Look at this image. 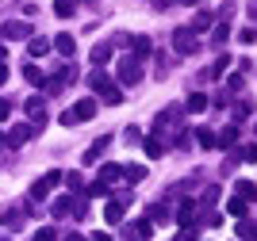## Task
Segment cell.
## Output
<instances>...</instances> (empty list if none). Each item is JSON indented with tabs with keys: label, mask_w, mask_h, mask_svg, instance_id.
I'll list each match as a JSON object with an SVG mask.
<instances>
[{
	"label": "cell",
	"mask_w": 257,
	"mask_h": 241,
	"mask_svg": "<svg viewBox=\"0 0 257 241\" xmlns=\"http://www.w3.org/2000/svg\"><path fill=\"white\" fill-rule=\"evenodd\" d=\"M173 50H177V54H196V50H200V35H196L192 27L173 31Z\"/></svg>",
	"instance_id": "obj_1"
},
{
	"label": "cell",
	"mask_w": 257,
	"mask_h": 241,
	"mask_svg": "<svg viewBox=\"0 0 257 241\" xmlns=\"http://www.w3.org/2000/svg\"><path fill=\"white\" fill-rule=\"evenodd\" d=\"M62 176H65V172H58V168H54V172H46L43 180H35V184H31V199H46V195L62 184Z\"/></svg>",
	"instance_id": "obj_2"
},
{
	"label": "cell",
	"mask_w": 257,
	"mask_h": 241,
	"mask_svg": "<svg viewBox=\"0 0 257 241\" xmlns=\"http://www.w3.org/2000/svg\"><path fill=\"white\" fill-rule=\"evenodd\" d=\"M119 81L123 84H139L142 81V62L139 58H123V62H119Z\"/></svg>",
	"instance_id": "obj_3"
},
{
	"label": "cell",
	"mask_w": 257,
	"mask_h": 241,
	"mask_svg": "<svg viewBox=\"0 0 257 241\" xmlns=\"http://www.w3.org/2000/svg\"><path fill=\"white\" fill-rule=\"evenodd\" d=\"M0 35L12 42H20V39H31V23H20V20H8L4 27H0Z\"/></svg>",
	"instance_id": "obj_4"
},
{
	"label": "cell",
	"mask_w": 257,
	"mask_h": 241,
	"mask_svg": "<svg viewBox=\"0 0 257 241\" xmlns=\"http://www.w3.org/2000/svg\"><path fill=\"white\" fill-rule=\"evenodd\" d=\"M127 46H131V50H135V58H139V62H142V58H150V54H154V42L146 39V35H127Z\"/></svg>",
	"instance_id": "obj_5"
},
{
	"label": "cell",
	"mask_w": 257,
	"mask_h": 241,
	"mask_svg": "<svg viewBox=\"0 0 257 241\" xmlns=\"http://www.w3.org/2000/svg\"><path fill=\"white\" fill-rule=\"evenodd\" d=\"M123 214H127V195H123V199H107L104 218L111 222V226H119V222H123Z\"/></svg>",
	"instance_id": "obj_6"
},
{
	"label": "cell",
	"mask_w": 257,
	"mask_h": 241,
	"mask_svg": "<svg viewBox=\"0 0 257 241\" xmlns=\"http://www.w3.org/2000/svg\"><path fill=\"white\" fill-rule=\"evenodd\" d=\"M111 146V134H104V138H96V142H92V146L85 149V165H96L100 157H104V149Z\"/></svg>",
	"instance_id": "obj_7"
},
{
	"label": "cell",
	"mask_w": 257,
	"mask_h": 241,
	"mask_svg": "<svg viewBox=\"0 0 257 241\" xmlns=\"http://www.w3.org/2000/svg\"><path fill=\"white\" fill-rule=\"evenodd\" d=\"M150 233H154V222H150V218L131 222V226H127V237H131V241H150Z\"/></svg>",
	"instance_id": "obj_8"
},
{
	"label": "cell",
	"mask_w": 257,
	"mask_h": 241,
	"mask_svg": "<svg viewBox=\"0 0 257 241\" xmlns=\"http://www.w3.org/2000/svg\"><path fill=\"white\" fill-rule=\"evenodd\" d=\"M69 111H73V119H77V123H88V119L96 115V100H77V104L69 107Z\"/></svg>",
	"instance_id": "obj_9"
},
{
	"label": "cell",
	"mask_w": 257,
	"mask_h": 241,
	"mask_svg": "<svg viewBox=\"0 0 257 241\" xmlns=\"http://www.w3.org/2000/svg\"><path fill=\"white\" fill-rule=\"evenodd\" d=\"M177 222H181L184 230H192V222H196V203L192 199H181V207H177Z\"/></svg>",
	"instance_id": "obj_10"
},
{
	"label": "cell",
	"mask_w": 257,
	"mask_h": 241,
	"mask_svg": "<svg viewBox=\"0 0 257 241\" xmlns=\"http://www.w3.org/2000/svg\"><path fill=\"white\" fill-rule=\"evenodd\" d=\"M27 115L35 119V126L46 123V104H43V96H31V100H27Z\"/></svg>",
	"instance_id": "obj_11"
},
{
	"label": "cell",
	"mask_w": 257,
	"mask_h": 241,
	"mask_svg": "<svg viewBox=\"0 0 257 241\" xmlns=\"http://www.w3.org/2000/svg\"><path fill=\"white\" fill-rule=\"evenodd\" d=\"M39 134V126H12V134H8V146H23L27 138Z\"/></svg>",
	"instance_id": "obj_12"
},
{
	"label": "cell",
	"mask_w": 257,
	"mask_h": 241,
	"mask_svg": "<svg viewBox=\"0 0 257 241\" xmlns=\"http://www.w3.org/2000/svg\"><path fill=\"white\" fill-rule=\"evenodd\" d=\"M234 195L242 203H253L257 199V184H253V180H238V184H234Z\"/></svg>",
	"instance_id": "obj_13"
},
{
	"label": "cell",
	"mask_w": 257,
	"mask_h": 241,
	"mask_svg": "<svg viewBox=\"0 0 257 241\" xmlns=\"http://www.w3.org/2000/svg\"><path fill=\"white\" fill-rule=\"evenodd\" d=\"M111 84H115V81H111V77H107L104 69H96V73L88 77V88H92V92H100V96H104L107 88H111Z\"/></svg>",
	"instance_id": "obj_14"
},
{
	"label": "cell",
	"mask_w": 257,
	"mask_h": 241,
	"mask_svg": "<svg viewBox=\"0 0 257 241\" xmlns=\"http://www.w3.org/2000/svg\"><path fill=\"white\" fill-rule=\"evenodd\" d=\"M54 50L62 54V58H73V50H77V39H73V35H58V39H54Z\"/></svg>",
	"instance_id": "obj_15"
},
{
	"label": "cell",
	"mask_w": 257,
	"mask_h": 241,
	"mask_svg": "<svg viewBox=\"0 0 257 241\" xmlns=\"http://www.w3.org/2000/svg\"><path fill=\"white\" fill-rule=\"evenodd\" d=\"M142 146H146V157H161V153H165V138H161V134H150Z\"/></svg>",
	"instance_id": "obj_16"
},
{
	"label": "cell",
	"mask_w": 257,
	"mask_h": 241,
	"mask_svg": "<svg viewBox=\"0 0 257 241\" xmlns=\"http://www.w3.org/2000/svg\"><path fill=\"white\" fill-rule=\"evenodd\" d=\"M123 180V165H104L100 168V184H119Z\"/></svg>",
	"instance_id": "obj_17"
},
{
	"label": "cell",
	"mask_w": 257,
	"mask_h": 241,
	"mask_svg": "<svg viewBox=\"0 0 257 241\" xmlns=\"http://www.w3.org/2000/svg\"><path fill=\"white\" fill-rule=\"evenodd\" d=\"M234 142H238V123H234V126H226L223 134H215V146H223V149H230Z\"/></svg>",
	"instance_id": "obj_18"
},
{
	"label": "cell",
	"mask_w": 257,
	"mask_h": 241,
	"mask_svg": "<svg viewBox=\"0 0 257 241\" xmlns=\"http://www.w3.org/2000/svg\"><path fill=\"white\" fill-rule=\"evenodd\" d=\"M184 111H192V115L207 111V96L204 92H192V96H188V104H184Z\"/></svg>",
	"instance_id": "obj_19"
},
{
	"label": "cell",
	"mask_w": 257,
	"mask_h": 241,
	"mask_svg": "<svg viewBox=\"0 0 257 241\" xmlns=\"http://www.w3.org/2000/svg\"><path fill=\"white\" fill-rule=\"evenodd\" d=\"M27 54H31V58H43V54H50V39H31V42H27Z\"/></svg>",
	"instance_id": "obj_20"
},
{
	"label": "cell",
	"mask_w": 257,
	"mask_h": 241,
	"mask_svg": "<svg viewBox=\"0 0 257 241\" xmlns=\"http://www.w3.org/2000/svg\"><path fill=\"white\" fill-rule=\"evenodd\" d=\"M123 180H127V184H139V180H146V165H127V168H123Z\"/></svg>",
	"instance_id": "obj_21"
},
{
	"label": "cell",
	"mask_w": 257,
	"mask_h": 241,
	"mask_svg": "<svg viewBox=\"0 0 257 241\" xmlns=\"http://www.w3.org/2000/svg\"><path fill=\"white\" fill-rule=\"evenodd\" d=\"M238 237H242V241H257V222L238 218Z\"/></svg>",
	"instance_id": "obj_22"
},
{
	"label": "cell",
	"mask_w": 257,
	"mask_h": 241,
	"mask_svg": "<svg viewBox=\"0 0 257 241\" xmlns=\"http://www.w3.org/2000/svg\"><path fill=\"white\" fill-rule=\"evenodd\" d=\"M226 65H230V58L223 54V58H219V62H215L211 69H204V81H215V77H223V73H226Z\"/></svg>",
	"instance_id": "obj_23"
},
{
	"label": "cell",
	"mask_w": 257,
	"mask_h": 241,
	"mask_svg": "<svg viewBox=\"0 0 257 241\" xmlns=\"http://www.w3.org/2000/svg\"><path fill=\"white\" fill-rule=\"evenodd\" d=\"M211 23H215V16H211V12H196V20H192V31L200 35V31H207Z\"/></svg>",
	"instance_id": "obj_24"
},
{
	"label": "cell",
	"mask_w": 257,
	"mask_h": 241,
	"mask_svg": "<svg viewBox=\"0 0 257 241\" xmlns=\"http://www.w3.org/2000/svg\"><path fill=\"white\" fill-rule=\"evenodd\" d=\"M23 81H27V84H46V77H43L39 65H23Z\"/></svg>",
	"instance_id": "obj_25"
},
{
	"label": "cell",
	"mask_w": 257,
	"mask_h": 241,
	"mask_svg": "<svg viewBox=\"0 0 257 241\" xmlns=\"http://www.w3.org/2000/svg\"><path fill=\"white\" fill-rule=\"evenodd\" d=\"M226 39H230V23H215V27H211V42H215V46H223Z\"/></svg>",
	"instance_id": "obj_26"
},
{
	"label": "cell",
	"mask_w": 257,
	"mask_h": 241,
	"mask_svg": "<svg viewBox=\"0 0 257 241\" xmlns=\"http://www.w3.org/2000/svg\"><path fill=\"white\" fill-rule=\"evenodd\" d=\"M226 214H230V218H246V203L238 199V195H230V203H226Z\"/></svg>",
	"instance_id": "obj_27"
},
{
	"label": "cell",
	"mask_w": 257,
	"mask_h": 241,
	"mask_svg": "<svg viewBox=\"0 0 257 241\" xmlns=\"http://www.w3.org/2000/svg\"><path fill=\"white\" fill-rule=\"evenodd\" d=\"M107 58H111V42H100V46H92V62L104 65Z\"/></svg>",
	"instance_id": "obj_28"
},
{
	"label": "cell",
	"mask_w": 257,
	"mask_h": 241,
	"mask_svg": "<svg viewBox=\"0 0 257 241\" xmlns=\"http://www.w3.org/2000/svg\"><path fill=\"white\" fill-rule=\"evenodd\" d=\"M146 218H150V222H169V210H165V203H154V207L146 210Z\"/></svg>",
	"instance_id": "obj_29"
},
{
	"label": "cell",
	"mask_w": 257,
	"mask_h": 241,
	"mask_svg": "<svg viewBox=\"0 0 257 241\" xmlns=\"http://www.w3.org/2000/svg\"><path fill=\"white\" fill-rule=\"evenodd\" d=\"M54 12H58L62 20H69V16L77 12V4H73V0H54Z\"/></svg>",
	"instance_id": "obj_30"
},
{
	"label": "cell",
	"mask_w": 257,
	"mask_h": 241,
	"mask_svg": "<svg viewBox=\"0 0 257 241\" xmlns=\"http://www.w3.org/2000/svg\"><path fill=\"white\" fill-rule=\"evenodd\" d=\"M73 203H77V199H69V195L54 199V214H73Z\"/></svg>",
	"instance_id": "obj_31"
},
{
	"label": "cell",
	"mask_w": 257,
	"mask_h": 241,
	"mask_svg": "<svg viewBox=\"0 0 257 241\" xmlns=\"http://www.w3.org/2000/svg\"><path fill=\"white\" fill-rule=\"evenodd\" d=\"M249 111H253V100H238V104H234V119H238V123L249 119Z\"/></svg>",
	"instance_id": "obj_32"
},
{
	"label": "cell",
	"mask_w": 257,
	"mask_h": 241,
	"mask_svg": "<svg viewBox=\"0 0 257 241\" xmlns=\"http://www.w3.org/2000/svg\"><path fill=\"white\" fill-rule=\"evenodd\" d=\"M196 138H200V146H204V149H215V130L200 126V130H196Z\"/></svg>",
	"instance_id": "obj_33"
},
{
	"label": "cell",
	"mask_w": 257,
	"mask_h": 241,
	"mask_svg": "<svg viewBox=\"0 0 257 241\" xmlns=\"http://www.w3.org/2000/svg\"><path fill=\"white\" fill-rule=\"evenodd\" d=\"M65 184H69V191H81V188H85V176H81V172H65Z\"/></svg>",
	"instance_id": "obj_34"
},
{
	"label": "cell",
	"mask_w": 257,
	"mask_h": 241,
	"mask_svg": "<svg viewBox=\"0 0 257 241\" xmlns=\"http://www.w3.org/2000/svg\"><path fill=\"white\" fill-rule=\"evenodd\" d=\"M104 104H107V107H115V104H123V92H119L115 84H111V88H107V92H104Z\"/></svg>",
	"instance_id": "obj_35"
},
{
	"label": "cell",
	"mask_w": 257,
	"mask_h": 241,
	"mask_svg": "<svg viewBox=\"0 0 257 241\" xmlns=\"http://www.w3.org/2000/svg\"><path fill=\"white\" fill-rule=\"evenodd\" d=\"M123 138H127V146H142V130H139V126H127Z\"/></svg>",
	"instance_id": "obj_36"
},
{
	"label": "cell",
	"mask_w": 257,
	"mask_h": 241,
	"mask_svg": "<svg viewBox=\"0 0 257 241\" xmlns=\"http://www.w3.org/2000/svg\"><path fill=\"white\" fill-rule=\"evenodd\" d=\"M35 241H58V233H54V226H43V230H35Z\"/></svg>",
	"instance_id": "obj_37"
},
{
	"label": "cell",
	"mask_w": 257,
	"mask_h": 241,
	"mask_svg": "<svg viewBox=\"0 0 257 241\" xmlns=\"http://www.w3.org/2000/svg\"><path fill=\"white\" fill-rule=\"evenodd\" d=\"M215 199H219V188H204V199H200V203H204V207H211Z\"/></svg>",
	"instance_id": "obj_38"
},
{
	"label": "cell",
	"mask_w": 257,
	"mask_h": 241,
	"mask_svg": "<svg viewBox=\"0 0 257 241\" xmlns=\"http://www.w3.org/2000/svg\"><path fill=\"white\" fill-rule=\"evenodd\" d=\"M226 88H230V92H238V88H242V73H230V81H226Z\"/></svg>",
	"instance_id": "obj_39"
},
{
	"label": "cell",
	"mask_w": 257,
	"mask_h": 241,
	"mask_svg": "<svg viewBox=\"0 0 257 241\" xmlns=\"http://www.w3.org/2000/svg\"><path fill=\"white\" fill-rule=\"evenodd\" d=\"M242 161H249V165H253V161H257V146H246V149H242Z\"/></svg>",
	"instance_id": "obj_40"
},
{
	"label": "cell",
	"mask_w": 257,
	"mask_h": 241,
	"mask_svg": "<svg viewBox=\"0 0 257 241\" xmlns=\"http://www.w3.org/2000/svg\"><path fill=\"white\" fill-rule=\"evenodd\" d=\"M238 39H242V42H246V46H249V42L257 39V31H253V27H246V31H238Z\"/></svg>",
	"instance_id": "obj_41"
},
{
	"label": "cell",
	"mask_w": 257,
	"mask_h": 241,
	"mask_svg": "<svg viewBox=\"0 0 257 241\" xmlns=\"http://www.w3.org/2000/svg\"><path fill=\"white\" fill-rule=\"evenodd\" d=\"M62 126H77V119H73V111H62V119H58Z\"/></svg>",
	"instance_id": "obj_42"
},
{
	"label": "cell",
	"mask_w": 257,
	"mask_h": 241,
	"mask_svg": "<svg viewBox=\"0 0 257 241\" xmlns=\"http://www.w3.org/2000/svg\"><path fill=\"white\" fill-rule=\"evenodd\" d=\"M173 241H196V230H184V233H177Z\"/></svg>",
	"instance_id": "obj_43"
},
{
	"label": "cell",
	"mask_w": 257,
	"mask_h": 241,
	"mask_svg": "<svg viewBox=\"0 0 257 241\" xmlns=\"http://www.w3.org/2000/svg\"><path fill=\"white\" fill-rule=\"evenodd\" d=\"M12 115V107H8V100H0V123H4V119Z\"/></svg>",
	"instance_id": "obj_44"
},
{
	"label": "cell",
	"mask_w": 257,
	"mask_h": 241,
	"mask_svg": "<svg viewBox=\"0 0 257 241\" xmlns=\"http://www.w3.org/2000/svg\"><path fill=\"white\" fill-rule=\"evenodd\" d=\"M92 241H111V233H104V230H100V233H92Z\"/></svg>",
	"instance_id": "obj_45"
},
{
	"label": "cell",
	"mask_w": 257,
	"mask_h": 241,
	"mask_svg": "<svg viewBox=\"0 0 257 241\" xmlns=\"http://www.w3.org/2000/svg\"><path fill=\"white\" fill-rule=\"evenodd\" d=\"M65 241H88V237H81V233H69V237H65Z\"/></svg>",
	"instance_id": "obj_46"
},
{
	"label": "cell",
	"mask_w": 257,
	"mask_h": 241,
	"mask_svg": "<svg viewBox=\"0 0 257 241\" xmlns=\"http://www.w3.org/2000/svg\"><path fill=\"white\" fill-rule=\"evenodd\" d=\"M4 81H8V69H4V65H0V84H4Z\"/></svg>",
	"instance_id": "obj_47"
},
{
	"label": "cell",
	"mask_w": 257,
	"mask_h": 241,
	"mask_svg": "<svg viewBox=\"0 0 257 241\" xmlns=\"http://www.w3.org/2000/svg\"><path fill=\"white\" fill-rule=\"evenodd\" d=\"M4 54H8V50H4V42H0V65H4Z\"/></svg>",
	"instance_id": "obj_48"
},
{
	"label": "cell",
	"mask_w": 257,
	"mask_h": 241,
	"mask_svg": "<svg viewBox=\"0 0 257 241\" xmlns=\"http://www.w3.org/2000/svg\"><path fill=\"white\" fill-rule=\"evenodd\" d=\"M181 4H196V0H181Z\"/></svg>",
	"instance_id": "obj_49"
},
{
	"label": "cell",
	"mask_w": 257,
	"mask_h": 241,
	"mask_svg": "<svg viewBox=\"0 0 257 241\" xmlns=\"http://www.w3.org/2000/svg\"><path fill=\"white\" fill-rule=\"evenodd\" d=\"M249 12H253V16H257V4H253V8H249Z\"/></svg>",
	"instance_id": "obj_50"
},
{
	"label": "cell",
	"mask_w": 257,
	"mask_h": 241,
	"mask_svg": "<svg viewBox=\"0 0 257 241\" xmlns=\"http://www.w3.org/2000/svg\"><path fill=\"white\" fill-rule=\"evenodd\" d=\"M0 146H4V134H0Z\"/></svg>",
	"instance_id": "obj_51"
},
{
	"label": "cell",
	"mask_w": 257,
	"mask_h": 241,
	"mask_svg": "<svg viewBox=\"0 0 257 241\" xmlns=\"http://www.w3.org/2000/svg\"><path fill=\"white\" fill-rule=\"evenodd\" d=\"M0 241H8V237H0Z\"/></svg>",
	"instance_id": "obj_52"
},
{
	"label": "cell",
	"mask_w": 257,
	"mask_h": 241,
	"mask_svg": "<svg viewBox=\"0 0 257 241\" xmlns=\"http://www.w3.org/2000/svg\"><path fill=\"white\" fill-rule=\"evenodd\" d=\"M0 222H4V218H0Z\"/></svg>",
	"instance_id": "obj_53"
},
{
	"label": "cell",
	"mask_w": 257,
	"mask_h": 241,
	"mask_svg": "<svg viewBox=\"0 0 257 241\" xmlns=\"http://www.w3.org/2000/svg\"><path fill=\"white\" fill-rule=\"evenodd\" d=\"M253 130H257V126H253Z\"/></svg>",
	"instance_id": "obj_54"
}]
</instances>
